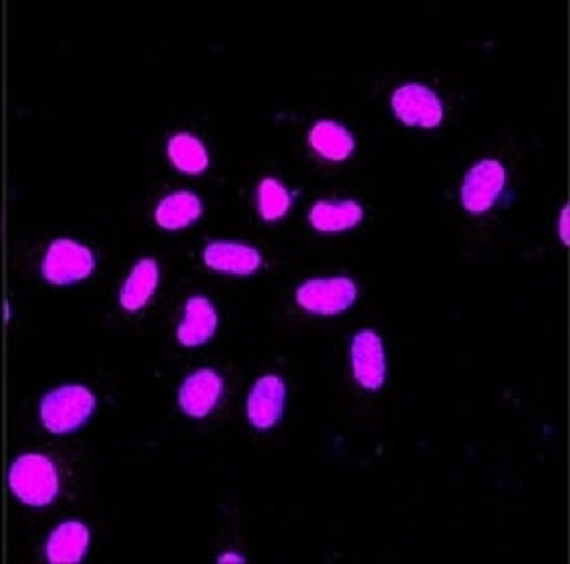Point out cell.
<instances>
[{"mask_svg": "<svg viewBox=\"0 0 570 564\" xmlns=\"http://www.w3.org/2000/svg\"><path fill=\"white\" fill-rule=\"evenodd\" d=\"M9 486L19 502L29 507H48L58 496V471L46 454L29 452L13 459Z\"/></svg>", "mask_w": 570, "mask_h": 564, "instance_id": "1", "label": "cell"}, {"mask_svg": "<svg viewBox=\"0 0 570 564\" xmlns=\"http://www.w3.org/2000/svg\"><path fill=\"white\" fill-rule=\"evenodd\" d=\"M95 413V394L85 386H61L46 394L40 405V420L50 434H75Z\"/></svg>", "mask_w": 570, "mask_h": 564, "instance_id": "2", "label": "cell"}, {"mask_svg": "<svg viewBox=\"0 0 570 564\" xmlns=\"http://www.w3.org/2000/svg\"><path fill=\"white\" fill-rule=\"evenodd\" d=\"M95 270V255L90 247L79 245L75 239H56L48 247L42 260V276L48 284L66 287V284L85 281Z\"/></svg>", "mask_w": 570, "mask_h": 564, "instance_id": "3", "label": "cell"}, {"mask_svg": "<svg viewBox=\"0 0 570 564\" xmlns=\"http://www.w3.org/2000/svg\"><path fill=\"white\" fill-rule=\"evenodd\" d=\"M505 181H508V174L500 160L494 158L479 160V164L465 174L463 189H460L463 208L473 216L487 214V210L497 202V197L502 195V189H505Z\"/></svg>", "mask_w": 570, "mask_h": 564, "instance_id": "4", "label": "cell"}, {"mask_svg": "<svg viewBox=\"0 0 570 564\" xmlns=\"http://www.w3.org/2000/svg\"><path fill=\"white\" fill-rule=\"evenodd\" d=\"M357 287L350 278H313L299 284L297 305L313 315H337L355 305Z\"/></svg>", "mask_w": 570, "mask_h": 564, "instance_id": "5", "label": "cell"}, {"mask_svg": "<svg viewBox=\"0 0 570 564\" xmlns=\"http://www.w3.org/2000/svg\"><path fill=\"white\" fill-rule=\"evenodd\" d=\"M392 108L397 119L407 127L434 129L444 119L442 100L423 85H402L392 95Z\"/></svg>", "mask_w": 570, "mask_h": 564, "instance_id": "6", "label": "cell"}, {"mask_svg": "<svg viewBox=\"0 0 570 564\" xmlns=\"http://www.w3.org/2000/svg\"><path fill=\"white\" fill-rule=\"evenodd\" d=\"M350 360H353V376L361 389L379 392L386 378V357L384 344L376 332H357L350 347Z\"/></svg>", "mask_w": 570, "mask_h": 564, "instance_id": "7", "label": "cell"}, {"mask_svg": "<svg viewBox=\"0 0 570 564\" xmlns=\"http://www.w3.org/2000/svg\"><path fill=\"white\" fill-rule=\"evenodd\" d=\"M284 399H287V389L279 376H263L255 380L250 397H247V417H250L253 428H274L284 415Z\"/></svg>", "mask_w": 570, "mask_h": 564, "instance_id": "8", "label": "cell"}, {"mask_svg": "<svg viewBox=\"0 0 570 564\" xmlns=\"http://www.w3.org/2000/svg\"><path fill=\"white\" fill-rule=\"evenodd\" d=\"M224 392V380L216 370H195L185 378L179 389V407L189 417H206L218 405Z\"/></svg>", "mask_w": 570, "mask_h": 564, "instance_id": "9", "label": "cell"}, {"mask_svg": "<svg viewBox=\"0 0 570 564\" xmlns=\"http://www.w3.org/2000/svg\"><path fill=\"white\" fill-rule=\"evenodd\" d=\"M203 260L208 268L218 270V274H234V276H250L263 266L261 253L255 247L237 245V241H210L203 250Z\"/></svg>", "mask_w": 570, "mask_h": 564, "instance_id": "10", "label": "cell"}, {"mask_svg": "<svg viewBox=\"0 0 570 564\" xmlns=\"http://www.w3.org/2000/svg\"><path fill=\"white\" fill-rule=\"evenodd\" d=\"M218 315L208 297H189L185 305V318L177 328V339L181 347H200L216 334Z\"/></svg>", "mask_w": 570, "mask_h": 564, "instance_id": "11", "label": "cell"}, {"mask_svg": "<svg viewBox=\"0 0 570 564\" xmlns=\"http://www.w3.org/2000/svg\"><path fill=\"white\" fill-rule=\"evenodd\" d=\"M87 546H90V531H87V525L69 520V523H61L50 533L46 560L53 564H77L85 560Z\"/></svg>", "mask_w": 570, "mask_h": 564, "instance_id": "12", "label": "cell"}, {"mask_svg": "<svg viewBox=\"0 0 570 564\" xmlns=\"http://www.w3.org/2000/svg\"><path fill=\"white\" fill-rule=\"evenodd\" d=\"M158 263L153 258H145L137 263L135 268H131V274L127 281H124L121 287V307L127 313H137L142 310L145 305H148V299L156 295L158 289Z\"/></svg>", "mask_w": 570, "mask_h": 564, "instance_id": "13", "label": "cell"}, {"mask_svg": "<svg viewBox=\"0 0 570 564\" xmlns=\"http://www.w3.org/2000/svg\"><path fill=\"white\" fill-rule=\"evenodd\" d=\"M311 226L316 231L337 234L347 231L363 221V208L355 200H340V202H316L311 208Z\"/></svg>", "mask_w": 570, "mask_h": 564, "instance_id": "14", "label": "cell"}, {"mask_svg": "<svg viewBox=\"0 0 570 564\" xmlns=\"http://www.w3.org/2000/svg\"><path fill=\"white\" fill-rule=\"evenodd\" d=\"M203 214L200 197L193 192H174L164 197L156 208V224L166 231H179L187 229L189 224H195Z\"/></svg>", "mask_w": 570, "mask_h": 564, "instance_id": "15", "label": "cell"}, {"mask_svg": "<svg viewBox=\"0 0 570 564\" xmlns=\"http://www.w3.org/2000/svg\"><path fill=\"white\" fill-rule=\"evenodd\" d=\"M311 148L326 160H347L355 150V139L342 123L318 121L311 129Z\"/></svg>", "mask_w": 570, "mask_h": 564, "instance_id": "16", "label": "cell"}, {"mask_svg": "<svg viewBox=\"0 0 570 564\" xmlns=\"http://www.w3.org/2000/svg\"><path fill=\"white\" fill-rule=\"evenodd\" d=\"M169 158H171V164L177 166L181 174H189V176L203 174L208 168V164H210L206 145H203L200 139L193 137V135L171 137Z\"/></svg>", "mask_w": 570, "mask_h": 564, "instance_id": "17", "label": "cell"}, {"mask_svg": "<svg viewBox=\"0 0 570 564\" xmlns=\"http://www.w3.org/2000/svg\"><path fill=\"white\" fill-rule=\"evenodd\" d=\"M292 205V197L287 189H284L276 179H263L258 187V210L263 221H279V218L287 216Z\"/></svg>", "mask_w": 570, "mask_h": 564, "instance_id": "18", "label": "cell"}, {"mask_svg": "<svg viewBox=\"0 0 570 564\" xmlns=\"http://www.w3.org/2000/svg\"><path fill=\"white\" fill-rule=\"evenodd\" d=\"M558 229H560V241H562V245H570V208H568V205H566V208H562Z\"/></svg>", "mask_w": 570, "mask_h": 564, "instance_id": "19", "label": "cell"}, {"mask_svg": "<svg viewBox=\"0 0 570 564\" xmlns=\"http://www.w3.org/2000/svg\"><path fill=\"white\" fill-rule=\"evenodd\" d=\"M218 562H222V564H226V562H237V564H243L245 560H243V556H237V554H224V556H218Z\"/></svg>", "mask_w": 570, "mask_h": 564, "instance_id": "20", "label": "cell"}]
</instances>
